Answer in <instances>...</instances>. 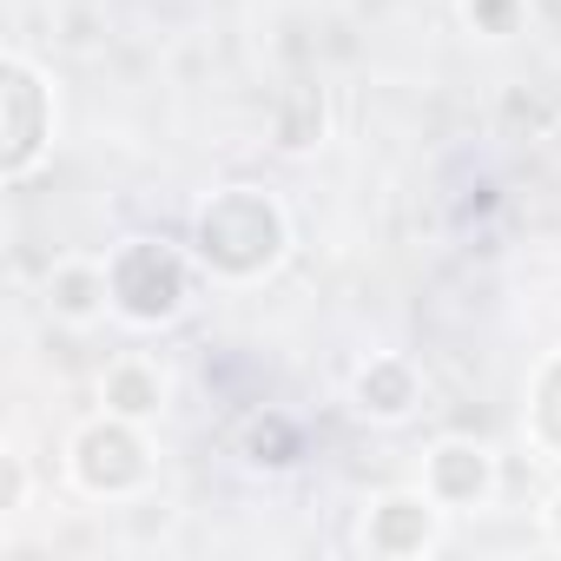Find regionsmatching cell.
<instances>
[{
	"mask_svg": "<svg viewBox=\"0 0 561 561\" xmlns=\"http://www.w3.org/2000/svg\"><path fill=\"white\" fill-rule=\"evenodd\" d=\"M541 430H548V443H561V364L541 383Z\"/></svg>",
	"mask_w": 561,
	"mask_h": 561,
	"instance_id": "cell-10",
	"label": "cell"
},
{
	"mask_svg": "<svg viewBox=\"0 0 561 561\" xmlns=\"http://www.w3.org/2000/svg\"><path fill=\"white\" fill-rule=\"evenodd\" d=\"M277 238H285V225H277V211H271L257 192L218 198V205L205 211V225H198L205 257L225 264V271H257V264H271V257H277Z\"/></svg>",
	"mask_w": 561,
	"mask_h": 561,
	"instance_id": "cell-1",
	"label": "cell"
},
{
	"mask_svg": "<svg viewBox=\"0 0 561 561\" xmlns=\"http://www.w3.org/2000/svg\"><path fill=\"white\" fill-rule=\"evenodd\" d=\"M80 476L93 489H126V482L146 476V449L126 430H87L80 436Z\"/></svg>",
	"mask_w": 561,
	"mask_h": 561,
	"instance_id": "cell-3",
	"label": "cell"
},
{
	"mask_svg": "<svg viewBox=\"0 0 561 561\" xmlns=\"http://www.w3.org/2000/svg\"><path fill=\"white\" fill-rule=\"evenodd\" d=\"M113 298L133 311V318H165L179 298H185V271L172 251L159 244H133L119 264H113Z\"/></svg>",
	"mask_w": 561,
	"mask_h": 561,
	"instance_id": "cell-2",
	"label": "cell"
},
{
	"mask_svg": "<svg viewBox=\"0 0 561 561\" xmlns=\"http://www.w3.org/2000/svg\"><path fill=\"white\" fill-rule=\"evenodd\" d=\"M41 146V87L27 67H8V165H27Z\"/></svg>",
	"mask_w": 561,
	"mask_h": 561,
	"instance_id": "cell-4",
	"label": "cell"
},
{
	"mask_svg": "<svg viewBox=\"0 0 561 561\" xmlns=\"http://www.w3.org/2000/svg\"><path fill=\"white\" fill-rule=\"evenodd\" d=\"M251 449H257V462H291L298 436H291L285 423H277V416H271V423H257V430H251Z\"/></svg>",
	"mask_w": 561,
	"mask_h": 561,
	"instance_id": "cell-9",
	"label": "cell"
},
{
	"mask_svg": "<svg viewBox=\"0 0 561 561\" xmlns=\"http://www.w3.org/2000/svg\"><path fill=\"white\" fill-rule=\"evenodd\" d=\"M93 291H100V285H93V277H87V271H73V277H60V311H73V318H80V311H93Z\"/></svg>",
	"mask_w": 561,
	"mask_h": 561,
	"instance_id": "cell-11",
	"label": "cell"
},
{
	"mask_svg": "<svg viewBox=\"0 0 561 561\" xmlns=\"http://www.w3.org/2000/svg\"><path fill=\"white\" fill-rule=\"evenodd\" d=\"M106 403H113L119 416H146V410H159V383H152L146 370H113V377H106Z\"/></svg>",
	"mask_w": 561,
	"mask_h": 561,
	"instance_id": "cell-7",
	"label": "cell"
},
{
	"mask_svg": "<svg viewBox=\"0 0 561 561\" xmlns=\"http://www.w3.org/2000/svg\"><path fill=\"white\" fill-rule=\"evenodd\" d=\"M476 14H482V21H495V27H502V21H508V0H482V8H476Z\"/></svg>",
	"mask_w": 561,
	"mask_h": 561,
	"instance_id": "cell-12",
	"label": "cell"
},
{
	"mask_svg": "<svg viewBox=\"0 0 561 561\" xmlns=\"http://www.w3.org/2000/svg\"><path fill=\"white\" fill-rule=\"evenodd\" d=\"M364 403H370V410H403V403H410V377H403L397 364H377V370L364 377Z\"/></svg>",
	"mask_w": 561,
	"mask_h": 561,
	"instance_id": "cell-8",
	"label": "cell"
},
{
	"mask_svg": "<svg viewBox=\"0 0 561 561\" xmlns=\"http://www.w3.org/2000/svg\"><path fill=\"white\" fill-rule=\"evenodd\" d=\"M482 489H489V462H482L476 449L449 443V449L436 456V495H449V502H476Z\"/></svg>",
	"mask_w": 561,
	"mask_h": 561,
	"instance_id": "cell-5",
	"label": "cell"
},
{
	"mask_svg": "<svg viewBox=\"0 0 561 561\" xmlns=\"http://www.w3.org/2000/svg\"><path fill=\"white\" fill-rule=\"evenodd\" d=\"M423 541H430V515H423L416 502H383V515H377V548L410 554V548H423Z\"/></svg>",
	"mask_w": 561,
	"mask_h": 561,
	"instance_id": "cell-6",
	"label": "cell"
},
{
	"mask_svg": "<svg viewBox=\"0 0 561 561\" xmlns=\"http://www.w3.org/2000/svg\"><path fill=\"white\" fill-rule=\"evenodd\" d=\"M554 528H561V508H554Z\"/></svg>",
	"mask_w": 561,
	"mask_h": 561,
	"instance_id": "cell-13",
	"label": "cell"
}]
</instances>
